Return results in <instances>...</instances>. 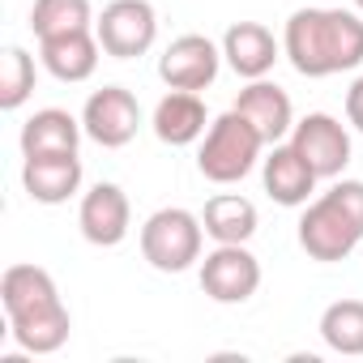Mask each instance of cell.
I'll return each instance as SVG.
<instances>
[{
    "instance_id": "cell-7",
    "label": "cell",
    "mask_w": 363,
    "mask_h": 363,
    "mask_svg": "<svg viewBox=\"0 0 363 363\" xmlns=\"http://www.w3.org/2000/svg\"><path fill=\"white\" fill-rule=\"evenodd\" d=\"M261 286V261L244 244H218L201 261V291L214 303H248Z\"/></svg>"
},
{
    "instance_id": "cell-13",
    "label": "cell",
    "mask_w": 363,
    "mask_h": 363,
    "mask_svg": "<svg viewBox=\"0 0 363 363\" xmlns=\"http://www.w3.org/2000/svg\"><path fill=\"white\" fill-rule=\"evenodd\" d=\"M261 179H265V193L278 201V206H286V210H295V206H308V197L316 193V171L308 167V158L286 141H278L274 145V154L265 158V167H261Z\"/></svg>"
},
{
    "instance_id": "cell-15",
    "label": "cell",
    "mask_w": 363,
    "mask_h": 363,
    "mask_svg": "<svg viewBox=\"0 0 363 363\" xmlns=\"http://www.w3.org/2000/svg\"><path fill=\"white\" fill-rule=\"evenodd\" d=\"M99 35L94 30H73V35H56V39H39V56H43V69L69 86L94 77L99 69Z\"/></svg>"
},
{
    "instance_id": "cell-12",
    "label": "cell",
    "mask_w": 363,
    "mask_h": 363,
    "mask_svg": "<svg viewBox=\"0 0 363 363\" xmlns=\"http://www.w3.org/2000/svg\"><path fill=\"white\" fill-rule=\"evenodd\" d=\"M235 111L244 120H252V128L265 137V145H278L291 128H295V107H291V94L265 77L248 82L235 99Z\"/></svg>"
},
{
    "instance_id": "cell-19",
    "label": "cell",
    "mask_w": 363,
    "mask_h": 363,
    "mask_svg": "<svg viewBox=\"0 0 363 363\" xmlns=\"http://www.w3.org/2000/svg\"><path fill=\"white\" fill-rule=\"evenodd\" d=\"M201 223L214 244H248L257 235V206L240 193H218L206 201Z\"/></svg>"
},
{
    "instance_id": "cell-16",
    "label": "cell",
    "mask_w": 363,
    "mask_h": 363,
    "mask_svg": "<svg viewBox=\"0 0 363 363\" xmlns=\"http://www.w3.org/2000/svg\"><path fill=\"white\" fill-rule=\"evenodd\" d=\"M223 56H227V65H231L240 77L257 82V77H265V73L278 65V39H274L269 26H261V22H235V26L223 35Z\"/></svg>"
},
{
    "instance_id": "cell-8",
    "label": "cell",
    "mask_w": 363,
    "mask_h": 363,
    "mask_svg": "<svg viewBox=\"0 0 363 363\" xmlns=\"http://www.w3.org/2000/svg\"><path fill=\"white\" fill-rule=\"evenodd\" d=\"M82 128H86V137H90L94 145L120 150V145H128V141L137 137V128H141V107H137V99H133L124 86H103V90H94V94L86 99V107H82Z\"/></svg>"
},
{
    "instance_id": "cell-14",
    "label": "cell",
    "mask_w": 363,
    "mask_h": 363,
    "mask_svg": "<svg viewBox=\"0 0 363 363\" xmlns=\"http://www.w3.org/2000/svg\"><path fill=\"white\" fill-rule=\"evenodd\" d=\"M22 184L39 206H65L82 189V158L77 154H35L22 167Z\"/></svg>"
},
{
    "instance_id": "cell-24",
    "label": "cell",
    "mask_w": 363,
    "mask_h": 363,
    "mask_svg": "<svg viewBox=\"0 0 363 363\" xmlns=\"http://www.w3.org/2000/svg\"><path fill=\"white\" fill-rule=\"evenodd\" d=\"M354 5H359V13H363V0H354Z\"/></svg>"
},
{
    "instance_id": "cell-21",
    "label": "cell",
    "mask_w": 363,
    "mask_h": 363,
    "mask_svg": "<svg viewBox=\"0 0 363 363\" xmlns=\"http://www.w3.org/2000/svg\"><path fill=\"white\" fill-rule=\"evenodd\" d=\"M320 337L337 354H363V299H337L320 312Z\"/></svg>"
},
{
    "instance_id": "cell-1",
    "label": "cell",
    "mask_w": 363,
    "mask_h": 363,
    "mask_svg": "<svg viewBox=\"0 0 363 363\" xmlns=\"http://www.w3.org/2000/svg\"><path fill=\"white\" fill-rule=\"evenodd\" d=\"M282 52L303 77H333L363 65V18L350 9H295Z\"/></svg>"
},
{
    "instance_id": "cell-23",
    "label": "cell",
    "mask_w": 363,
    "mask_h": 363,
    "mask_svg": "<svg viewBox=\"0 0 363 363\" xmlns=\"http://www.w3.org/2000/svg\"><path fill=\"white\" fill-rule=\"evenodd\" d=\"M346 120H350V124L363 133V77H359V82L346 90Z\"/></svg>"
},
{
    "instance_id": "cell-3",
    "label": "cell",
    "mask_w": 363,
    "mask_h": 363,
    "mask_svg": "<svg viewBox=\"0 0 363 363\" xmlns=\"http://www.w3.org/2000/svg\"><path fill=\"white\" fill-rule=\"evenodd\" d=\"M363 240V179H337L299 218V248L320 261H346Z\"/></svg>"
},
{
    "instance_id": "cell-5",
    "label": "cell",
    "mask_w": 363,
    "mask_h": 363,
    "mask_svg": "<svg viewBox=\"0 0 363 363\" xmlns=\"http://www.w3.org/2000/svg\"><path fill=\"white\" fill-rule=\"evenodd\" d=\"M201 244H206V223L179 206L154 210L141 227V257L158 274H184L193 261H201Z\"/></svg>"
},
{
    "instance_id": "cell-17",
    "label": "cell",
    "mask_w": 363,
    "mask_h": 363,
    "mask_svg": "<svg viewBox=\"0 0 363 363\" xmlns=\"http://www.w3.org/2000/svg\"><path fill=\"white\" fill-rule=\"evenodd\" d=\"M206 128H210L206 103H201V94H193V90H171V94L154 107V137H158L162 145H193V141L206 137Z\"/></svg>"
},
{
    "instance_id": "cell-20",
    "label": "cell",
    "mask_w": 363,
    "mask_h": 363,
    "mask_svg": "<svg viewBox=\"0 0 363 363\" xmlns=\"http://www.w3.org/2000/svg\"><path fill=\"white\" fill-rule=\"evenodd\" d=\"M90 26H94L90 0H35V9H30L35 39H56V35H73Z\"/></svg>"
},
{
    "instance_id": "cell-6",
    "label": "cell",
    "mask_w": 363,
    "mask_h": 363,
    "mask_svg": "<svg viewBox=\"0 0 363 363\" xmlns=\"http://www.w3.org/2000/svg\"><path fill=\"white\" fill-rule=\"evenodd\" d=\"M94 35H99L107 56L137 60V56H145L154 48V35H158L154 5L150 0H111L94 22Z\"/></svg>"
},
{
    "instance_id": "cell-11",
    "label": "cell",
    "mask_w": 363,
    "mask_h": 363,
    "mask_svg": "<svg viewBox=\"0 0 363 363\" xmlns=\"http://www.w3.org/2000/svg\"><path fill=\"white\" fill-rule=\"evenodd\" d=\"M77 227L82 235L94 244V248H116L128 227H133V210H128V197L120 184H94L86 197H82V210H77Z\"/></svg>"
},
{
    "instance_id": "cell-2",
    "label": "cell",
    "mask_w": 363,
    "mask_h": 363,
    "mask_svg": "<svg viewBox=\"0 0 363 363\" xmlns=\"http://www.w3.org/2000/svg\"><path fill=\"white\" fill-rule=\"evenodd\" d=\"M0 299H5L9 333L30 354H56L69 342V308L60 303V291L43 265H9L0 278Z\"/></svg>"
},
{
    "instance_id": "cell-9",
    "label": "cell",
    "mask_w": 363,
    "mask_h": 363,
    "mask_svg": "<svg viewBox=\"0 0 363 363\" xmlns=\"http://www.w3.org/2000/svg\"><path fill=\"white\" fill-rule=\"evenodd\" d=\"M218 65H223V48H214V39H206V35H179L158 56V77L171 90H193L197 94V90L214 86Z\"/></svg>"
},
{
    "instance_id": "cell-22",
    "label": "cell",
    "mask_w": 363,
    "mask_h": 363,
    "mask_svg": "<svg viewBox=\"0 0 363 363\" xmlns=\"http://www.w3.org/2000/svg\"><path fill=\"white\" fill-rule=\"evenodd\" d=\"M35 94V56L26 48H9L5 65H0V107L18 111Z\"/></svg>"
},
{
    "instance_id": "cell-18",
    "label": "cell",
    "mask_w": 363,
    "mask_h": 363,
    "mask_svg": "<svg viewBox=\"0 0 363 363\" xmlns=\"http://www.w3.org/2000/svg\"><path fill=\"white\" fill-rule=\"evenodd\" d=\"M82 120L60 111V107H43L35 111L26 124H22V154L35 158V154H77V141H82Z\"/></svg>"
},
{
    "instance_id": "cell-10",
    "label": "cell",
    "mask_w": 363,
    "mask_h": 363,
    "mask_svg": "<svg viewBox=\"0 0 363 363\" xmlns=\"http://www.w3.org/2000/svg\"><path fill=\"white\" fill-rule=\"evenodd\" d=\"M291 145L308 158V167L320 175V179H337L350 162V133L325 116V111H312L303 116L295 128H291Z\"/></svg>"
},
{
    "instance_id": "cell-4",
    "label": "cell",
    "mask_w": 363,
    "mask_h": 363,
    "mask_svg": "<svg viewBox=\"0 0 363 363\" xmlns=\"http://www.w3.org/2000/svg\"><path fill=\"white\" fill-rule=\"evenodd\" d=\"M261 150H265V137L252 128V120H244L231 107L218 120H210L201 154H197V167H201V175L210 179V184H240V179L257 167Z\"/></svg>"
}]
</instances>
